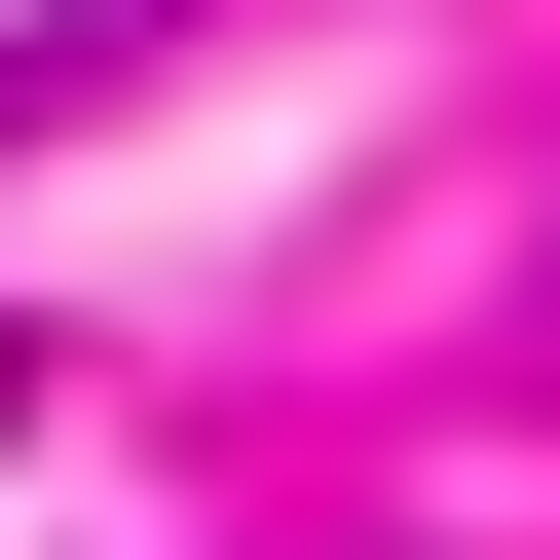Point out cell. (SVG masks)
Listing matches in <instances>:
<instances>
[{"instance_id": "obj_1", "label": "cell", "mask_w": 560, "mask_h": 560, "mask_svg": "<svg viewBox=\"0 0 560 560\" xmlns=\"http://www.w3.org/2000/svg\"><path fill=\"white\" fill-rule=\"evenodd\" d=\"M0 113H38V38H0Z\"/></svg>"}]
</instances>
